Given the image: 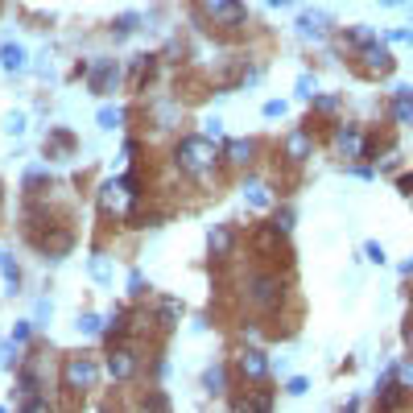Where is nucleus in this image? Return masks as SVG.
Returning <instances> with one entry per match:
<instances>
[{
	"label": "nucleus",
	"instance_id": "42",
	"mask_svg": "<svg viewBox=\"0 0 413 413\" xmlns=\"http://www.w3.org/2000/svg\"><path fill=\"white\" fill-rule=\"evenodd\" d=\"M265 116H285V99H268V103H265Z\"/></svg>",
	"mask_w": 413,
	"mask_h": 413
},
{
	"label": "nucleus",
	"instance_id": "6",
	"mask_svg": "<svg viewBox=\"0 0 413 413\" xmlns=\"http://www.w3.org/2000/svg\"><path fill=\"white\" fill-rule=\"evenodd\" d=\"M331 145H335V153L339 157H347V162H356V157H368V141H364V128L360 124H335V132H331Z\"/></svg>",
	"mask_w": 413,
	"mask_h": 413
},
{
	"label": "nucleus",
	"instance_id": "43",
	"mask_svg": "<svg viewBox=\"0 0 413 413\" xmlns=\"http://www.w3.org/2000/svg\"><path fill=\"white\" fill-rule=\"evenodd\" d=\"M91 273H96V277H108V261H103V256H96V261H91Z\"/></svg>",
	"mask_w": 413,
	"mask_h": 413
},
{
	"label": "nucleus",
	"instance_id": "29",
	"mask_svg": "<svg viewBox=\"0 0 413 413\" xmlns=\"http://www.w3.org/2000/svg\"><path fill=\"white\" fill-rule=\"evenodd\" d=\"M17 347H21L17 339L0 343V368H17V360H21V356H17Z\"/></svg>",
	"mask_w": 413,
	"mask_h": 413
},
{
	"label": "nucleus",
	"instance_id": "24",
	"mask_svg": "<svg viewBox=\"0 0 413 413\" xmlns=\"http://www.w3.org/2000/svg\"><path fill=\"white\" fill-rule=\"evenodd\" d=\"M96 120H99V128H120L124 112H120V108H112V103H103V108L96 112Z\"/></svg>",
	"mask_w": 413,
	"mask_h": 413
},
{
	"label": "nucleus",
	"instance_id": "25",
	"mask_svg": "<svg viewBox=\"0 0 413 413\" xmlns=\"http://www.w3.org/2000/svg\"><path fill=\"white\" fill-rule=\"evenodd\" d=\"M0 273H4V285H9V293L21 290V268H17V261H13V256H9V261L0 265Z\"/></svg>",
	"mask_w": 413,
	"mask_h": 413
},
{
	"label": "nucleus",
	"instance_id": "23",
	"mask_svg": "<svg viewBox=\"0 0 413 413\" xmlns=\"http://www.w3.org/2000/svg\"><path fill=\"white\" fill-rule=\"evenodd\" d=\"M74 327H79V335H87V339H91V335H103V318L91 315V310H87V315H79Z\"/></svg>",
	"mask_w": 413,
	"mask_h": 413
},
{
	"label": "nucleus",
	"instance_id": "12",
	"mask_svg": "<svg viewBox=\"0 0 413 413\" xmlns=\"http://www.w3.org/2000/svg\"><path fill=\"white\" fill-rule=\"evenodd\" d=\"M401 401H405V389L397 385V372L389 368V372L376 380V409H397Z\"/></svg>",
	"mask_w": 413,
	"mask_h": 413
},
{
	"label": "nucleus",
	"instance_id": "40",
	"mask_svg": "<svg viewBox=\"0 0 413 413\" xmlns=\"http://www.w3.org/2000/svg\"><path fill=\"white\" fill-rule=\"evenodd\" d=\"M385 42H389V46H392V42H405V46H413V29H392Z\"/></svg>",
	"mask_w": 413,
	"mask_h": 413
},
{
	"label": "nucleus",
	"instance_id": "30",
	"mask_svg": "<svg viewBox=\"0 0 413 413\" xmlns=\"http://www.w3.org/2000/svg\"><path fill=\"white\" fill-rule=\"evenodd\" d=\"M315 112L318 116H335L339 112V96H315Z\"/></svg>",
	"mask_w": 413,
	"mask_h": 413
},
{
	"label": "nucleus",
	"instance_id": "37",
	"mask_svg": "<svg viewBox=\"0 0 413 413\" xmlns=\"http://www.w3.org/2000/svg\"><path fill=\"white\" fill-rule=\"evenodd\" d=\"M145 409H170V397H166V392H149Z\"/></svg>",
	"mask_w": 413,
	"mask_h": 413
},
{
	"label": "nucleus",
	"instance_id": "2",
	"mask_svg": "<svg viewBox=\"0 0 413 413\" xmlns=\"http://www.w3.org/2000/svg\"><path fill=\"white\" fill-rule=\"evenodd\" d=\"M141 178L137 174H124V178H108L99 186V211L108 219H132L137 215V203H141Z\"/></svg>",
	"mask_w": 413,
	"mask_h": 413
},
{
	"label": "nucleus",
	"instance_id": "32",
	"mask_svg": "<svg viewBox=\"0 0 413 413\" xmlns=\"http://www.w3.org/2000/svg\"><path fill=\"white\" fill-rule=\"evenodd\" d=\"M298 96H302V99H315L318 96V79H315V74H302V79H298Z\"/></svg>",
	"mask_w": 413,
	"mask_h": 413
},
{
	"label": "nucleus",
	"instance_id": "1",
	"mask_svg": "<svg viewBox=\"0 0 413 413\" xmlns=\"http://www.w3.org/2000/svg\"><path fill=\"white\" fill-rule=\"evenodd\" d=\"M174 166H178V174H186V178H195V182H207V178L219 170L215 141H207V137H182V141L174 145Z\"/></svg>",
	"mask_w": 413,
	"mask_h": 413
},
{
	"label": "nucleus",
	"instance_id": "33",
	"mask_svg": "<svg viewBox=\"0 0 413 413\" xmlns=\"http://www.w3.org/2000/svg\"><path fill=\"white\" fill-rule=\"evenodd\" d=\"M4 132H9V137H21L25 132V116L21 112H9V116H4Z\"/></svg>",
	"mask_w": 413,
	"mask_h": 413
},
{
	"label": "nucleus",
	"instance_id": "19",
	"mask_svg": "<svg viewBox=\"0 0 413 413\" xmlns=\"http://www.w3.org/2000/svg\"><path fill=\"white\" fill-rule=\"evenodd\" d=\"M0 67H4V71H25V50L17 46V42H4V46H0Z\"/></svg>",
	"mask_w": 413,
	"mask_h": 413
},
{
	"label": "nucleus",
	"instance_id": "34",
	"mask_svg": "<svg viewBox=\"0 0 413 413\" xmlns=\"http://www.w3.org/2000/svg\"><path fill=\"white\" fill-rule=\"evenodd\" d=\"M71 145H74V137L67 132V128H58V132L46 141V149H71Z\"/></svg>",
	"mask_w": 413,
	"mask_h": 413
},
{
	"label": "nucleus",
	"instance_id": "18",
	"mask_svg": "<svg viewBox=\"0 0 413 413\" xmlns=\"http://www.w3.org/2000/svg\"><path fill=\"white\" fill-rule=\"evenodd\" d=\"M203 389L211 392V397H223L227 392V364H211L203 372Z\"/></svg>",
	"mask_w": 413,
	"mask_h": 413
},
{
	"label": "nucleus",
	"instance_id": "39",
	"mask_svg": "<svg viewBox=\"0 0 413 413\" xmlns=\"http://www.w3.org/2000/svg\"><path fill=\"white\" fill-rule=\"evenodd\" d=\"M306 389H310V385H306V376H293V380H285V392H290V397H302Z\"/></svg>",
	"mask_w": 413,
	"mask_h": 413
},
{
	"label": "nucleus",
	"instance_id": "26",
	"mask_svg": "<svg viewBox=\"0 0 413 413\" xmlns=\"http://www.w3.org/2000/svg\"><path fill=\"white\" fill-rule=\"evenodd\" d=\"M392 372H397V385L405 392H413V356L409 360H401V364H392Z\"/></svg>",
	"mask_w": 413,
	"mask_h": 413
},
{
	"label": "nucleus",
	"instance_id": "47",
	"mask_svg": "<svg viewBox=\"0 0 413 413\" xmlns=\"http://www.w3.org/2000/svg\"><path fill=\"white\" fill-rule=\"evenodd\" d=\"M265 4H281V9H285V4H290V0H265Z\"/></svg>",
	"mask_w": 413,
	"mask_h": 413
},
{
	"label": "nucleus",
	"instance_id": "31",
	"mask_svg": "<svg viewBox=\"0 0 413 413\" xmlns=\"http://www.w3.org/2000/svg\"><path fill=\"white\" fill-rule=\"evenodd\" d=\"M137 21H141V17H137V13H124L120 21L112 25V33H116V38H128V33H132V29H137Z\"/></svg>",
	"mask_w": 413,
	"mask_h": 413
},
{
	"label": "nucleus",
	"instance_id": "44",
	"mask_svg": "<svg viewBox=\"0 0 413 413\" xmlns=\"http://www.w3.org/2000/svg\"><path fill=\"white\" fill-rule=\"evenodd\" d=\"M401 335H405V347H409V351H413V318H409V322H405V331H401Z\"/></svg>",
	"mask_w": 413,
	"mask_h": 413
},
{
	"label": "nucleus",
	"instance_id": "22",
	"mask_svg": "<svg viewBox=\"0 0 413 413\" xmlns=\"http://www.w3.org/2000/svg\"><path fill=\"white\" fill-rule=\"evenodd\" d=\"M236 409L240 413H265V409H273V397H268V392H252V397H240V401H236Z\"/></svg>",
	"mask_w": 413,
	"mask_h": 413
},
{
	"label": "nucleus",
	"instance_id": "45",
	"mask_svg": "<svg viewBox=\"0 0 413 413\" xmlns=\"http://www.w3.org/2000/svg\"><path fill=\"white\" fill-rule=\"evenodd\" d=\"M401 191H405V195L413 191V174H405V178H401Z\"/></svg>",
	"mask_w": 413,
	"mask_h": 413
},
{
	"label": "nucleus",
	"instance_id": "16",
	"mask_svg": "<svg viewBox=\"0 0 413 413\" xmlns=\"http://www.w3.org/2000/svg\"><path fill=\"white\" fill-rule=\"evenodd\" d=\"M392 120L413 124V87H397L392 91Z\"/></svg>",
	"mask_w": 413,
	"mask_h": 413
},
{
	"label": "nucleus",
	"instance_id": "3",
	"mask_svg": "<svg viewBox=\"0 0 413 413\" xmlns=\"http://www.w3.org/2000/svg\"><path fill=\"white\" fill-rule=\"evenodd\" d=\"M244 302L256 315H277L285 302V281L277 273H248L244 277Z\"/></svg>",
	"mask_w": 413,
	"mask_h": 413
},
{
	"label": "nucleus",
	"instance_id": "4",
	"mask_svg": "<svg viewBox=\"0 0 413 413\" xmlns=\"http://www.w3.org/2000/svg\"><path fill=\"white\" fill-rule=\"evenodd\" d=\"M62 389L74 392V397L99 389V360L96 356H67V364H62Z\"/></svg>",
	"mask_w": 413,
	"mask_h": 413
},
{
	"label": "nucleus",
	"instance_id": "9",
	"mask_svg": "<svg viewBox=\"0 0 413 413\" xmlns=\"http://www.w3.org/2000/svg\"><path fill=\"white\" fill-rule=\"evenodd\" d=\"M141 372V356H137V347H112L108 351V376L112 380H132Z\"/></svg>",
	"mask_w": 413,
	"mask_h": 413
},
{
	"label": "nucleus",
	"instance_id": "15",
	"mask_svg": "<svg viewBox=\"0 0 413 413\" xmlns=\"http://www.w3.org/2000/svg\"><path fill=\"white\" fill-rule=\"evenodd\" d=\"M207 244H211V256H215V261H227V256H232V244H236V236H232V227H227V223H219V227H211Z\"/></svg>",
	"mask_w": 413,
	"mask_h": 413
},
{
	"label": "nucleus",
	"instance_id": "13",
	"mask_svg": "<svg viewBox=\"0 0 413 413\" xmlns=\"http://www.w3.org/2000/svg\"><path fill=\"white\" fill-rule=\"evenodd\" d=\"M298 33H302L306 42H327V38H331V21H327V13H315V9L302 13V17H298Z\"/></svg>",
	"mask_w": 413,
	"mask_h": 413
},
{
	"label": "nucleus",
	"instance_id": "14",
	"mask_svg": "<svg viewBox=\"0 0 413 413\" xmlns=\"http://www.w3.org/2000/svg\"><path fill=\"white\" fill-rule=\"evenodd\" d=\"M252 157H256V141H248V137L227 141V145H223V162H232V166H248Z\"/></svg>",
	"mask_w": 413,
	"mask_h": 413
},
{
	"label": "nucleus",
	"instance_id": "41",
	"mask_svg": "<svg viewBox=\"0 0 413 413\" xmlns=\"http://www.w3.org/2000/svg\"><path fill=\"white\" fill-rule=\"evenodd\" d=\"M29 335H33V327H29V322H17V327H13V339H17V343H29Z\"/></svg>",
	"mask_w": 413,
	"mask_h": 413
},
{
	"label": "nucleus",
	"instance_id": "20",
	"mask_svg": "<svg viewBox=\"0 0 413 413\" xmlns=\"http://www.w3.org/2000/svg\"><path fill=\"white\" fill-rule=\"evenodd\" d=\"M178 318H182V302L166 298V302L157 306V327H162V331H170V327H178Z\"/></svg>",
	"mask_w": 413,
	"mask_h": 413
},
{
	"label": "nucleus",
	"instance_id": "35",
	"mask_svg": "<svg viewBox=\"0 0 413 413\" xmlns=\"http://www.w3.org/2000/svg\"><path fill=\"white\" fill-rule=\"evenodd\" d=\"M203 137H207V141H219V137H223V120H219V116H211V120L203 124Z\"/></svg>",
	"mask_w": 413,
	"mask_h": 413
},
{
	"label": "nucleus",
	"instance_id": "27",
	"mask_svg": "<svg viewBox=\"0 0 413 413\" xmlns=\"http://www.w3.org/2000/svg\"><path fill=\"white\" fill-rule=\"evenodd\" d=\"M372 38H376V33H372V29H364V25H351V29L343 33V42H351L356 50H360V46H368Z\"/></svg>",
	"mask_w": 413,
	"mask_h": 413
},
{
	"label": "nucleus",
	"instance_id": "8",
	"mask_svg": "<svg viewBox=\"0 0 413 413\" xmlns=\"http://www.w3.org/2000/svg\"><path fill=\"white\" fill-rule=\"evenodd\" d=\"M203 17H211L223 29H240L248 21V9H244L240 0H203Z\"/></svg>",
	"mask_w": 413,
	"mask_h": 413
},
{
	"label": "nucleus",
	"instance_id": "38",
	"mask_svg": "<svg viewBox=\"0 0 413 413\" xmlns=\"http://www.w3.org/2000/svg\"><path fill=\"white\" fill-rule=\"evenodd\" d=\"M364 252H368V261H376V265H385V261H389V256H385V248H380L376 240H368Z\"/></svg>",
	"mask_w": 413,
	"mask_h": 413
},
{
	"label": "nucleus",
	"instance_id": "21",
	"mask_svg": "<svg viewBox=\"0 0 413 413\" xmlns=\"http://www.w3.org/2000/svg\"><path fill=\"white\" fill-rule=\"evenodd\" d=\"M38 389H42V376H38V368L25 364L21 372H17V392H21V397H33Z\"/></svg>",
	"mask_w": 413,
	"mask_h": 413
},
{
	"label": "nucleus",
	"instance_id": "36",
	"mask_svg": "<svg viewBox=\"0 0 413 413\" xmlns=\"http://www.w3.org/2000/svg\"><path fill=\"white\" fill-rule=\"evenodd\" d=\"M128 293H132V298H141V293H145V273H137V268L128 273Z\"/></svg>",
	"mask_w": 413,
	"mask_h": 413
},
{
	"label": "nucleus",
	"instance_id": "7",
	"mask_svg": "<svg viewBox=\"0 0 413 413\" xmlns=\"http://www.w3.org/2000/svg\"><path fill=\"white\" fill-rule=\"evenodd\" d=\"M236 376L244 385H268V356L261 347H244L236 356Z\"/></svg>",
	"mask_w": 413,
	"mask_h": 413
},
{
	"label": "nucleus",
	"instance_id": "10",
	"mask_svg": "<svg viewBox=\"0 0 413 413\" xmlns=\"http://www.w3.org/2000/svg\"><path fill=\"white\" fill-rule=\"evenodd\" d=\"M281 153L290 157L293 166L310 162V157H315V132H310V128H293V132H285V141H281Z\"/></svg>",
	"mask_w": 413,
	"mask_h": 413
},
{
	"label": "nucleus",
	"instance_id": "28",
	"mask_svg": "<svg viewBox=\"0 0 413 413\" xmlns=\"http://www.w3.org/2000/svg\"><path fill=\"white\" fill-rule=\"evenodd\" d=\"M293 207H277V215H273V227H277V232H285V236H290L293 232Z\"/></svg>",
	"mask_w": 413,
	"mask_h": 413
},
{
	"label": "nucleus",
	"instance_id": "5",
	"mask_svg": "<svg viewBox=\"0 0 413 413\" xmlns=\"http://www.w3.org/2000/svg\"><path fill=\"white\" fill-rule=\"evenodd\" d=\"M356 67H360V74H368V79H385V74H392V50H389V42L372 38L368 46H360V50H356Z\"/></svg>",
	"mask_w": 413,
	"mask_h": 413
},
{
	"label": "nucleus",
	"instance_id": "48",
	"mask_svg": "<svg viewBox=\"0 0 413 413\" xmlns=\"http://www.w3.org/2000/svg\"><path fill=\"white\" fill-rule=\"evenodd\" d=\"M4 261H9V252H4V248H0V265H4Z\"/></svg>",
	"mask_w": 413,
	"mask_h": 413
},
{
	"label": "nucleus",
	"instance_id": "11",
	"mask_svg": "<svg viewBox=\"0 0 413 413\" xmlns=\"http://www.w3.org/2000/svg\"><path fill=\"white\" fill-rule=\"evenodd\" d=\"M87 83H91V91L96 96H108L116 83H120V67H116V58H99L87 67Z\"/></svg>",
	"mask_w": 413,
	"mask_h": 413
},
{
	"label": "nucleus",
	"instance_id": "46",
	"mask_svg": "<svg viewBox=\"0 0 413 413\" xmlns=\"http://www.w3.org/2000/svg\"><path fill=\"white\" fill-rule=\"evenodd\" d=\"M380 4H385V9H397V4H405V0H380Z\"/></svg>",
	"mask_w": 413,
	"mask_h": 413
},
{
	"label": "nucleus",
	"instance_id": "49",
	"mask_svg": "<svg viewBox=\"0 0 413 413\" xmlns=\"http://www.w3.org/2000/svg\"><path fill=\"white\" fill-rule=\"evenodd\" d=\"M409 203H413V191H409Z\"/></svg>",
	"mask_w": 413,
	"mask_h": 413
},
{
	"label": "nucleus",
	"instance_id": "17",
	"mask_svg": "<svg viewBox=\"0 0 413 413\" xmlns=\"http://www.w3.org/2000/svg\"><path fill=\"white\" fill-rule=\"evenodd\" d=\"M244 203H248L252 211H265L268 203H273V198H268V186L261 178H248V182H244Z\"/></svg>",
	"mask_w": 413,
	"mask_h": 413
}]
</instances>
